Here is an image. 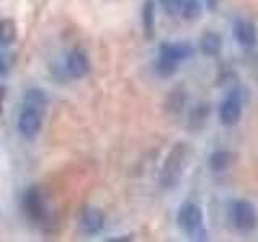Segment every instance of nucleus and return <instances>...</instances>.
I'll use <instances>...</instances> for the list:
<instances>
[{
  "mask_svg": "<svg viewBox=\"0 0 258 242\" xmlns=\"http://www.w3.org/2000/svg\"><path fill=\"white\" fill-rule=\"evenodd\" d=\"M189 161V149L185 144H176L169 150L165 158V163L161 166L160 173V184L165 189H173L179 184L181 177L184 174V169Z\"/></svg>",
  "mask_w": 258,
  "mask_h": 242,
  "instance_id": "obj_1",
  "label": "nucleus"
},
{
  "mask_svg": "<svg viewBox=\"0 0 258 242\" xmlns=\"http://www.w3.org/2000/svg\"><path fill=\"white\" fill-rule=\"evenodd\" d=\"M177 226L187 234V237L196 240H205L207 231L204 226V212L194 202H185L177 212Z\"/></svg>",
  "mask_w": 258,
  "mask_h": 242,
  "instance_id": "obj_2",
  "label": "nucleus"
},
{
  "mask_svg": "<svg viewBox=\"0 0 258 242\" xmlns=\"http://www.w3.org/2000/svg\"><path fill=\"white\" fill-rule=\"evenodd\" d=\"M23 212L28 216V220L36 223V224H44L48 218V208L45 196L42 194L39 188H29L26 192L23 194Z\"/></svg>",
  "mask_w": 258,
  "mask_h": 242,
  "instance_id": "obj_3",
  "label": "nucleus"
},
{
  "mask_svg": "<svg viewBox=\"0 0 258 242\" xmlns=\"http://www.w3.org/2000/svg\"><path fill=\"white\" fill-rule=\"evenodd\" d=\"M44 116H45L44 111H39L32 107H26V105H21V111L18 115V123H16L18 133L28 141L36 139L37 134L40 133V129H42Z\"/></svg>",
  "mask_w": 258,
  "mask_h": 242,
  "instance_id": "obj_4",
  "label": "nucleus"
},
{
  "mask_svg": "<svg viewBox=\"0 0 258 242\" xmlns=\"http://www.w3.org/2000/svg\"><path fill=\"white\" fill-rule=\"evenodd\" d=\"M232 223L239 231H252L256 228L258 224V215H256V208L252 202L248 200H236L232 204Z\"/></svg>",
  "mask_w": 258,
  "mask_h": 242,
  "instance_id": "obj_5",
  "label": "nucleus"
},
{
  "mask_svg": "<svg viewBox=\"0 0 258 242\" xmlns=\"http://www.w3.org/2000/svg\"><path fill=\"white\" fill-rule=\"evenodd\" d=\"M91 70V62H89L87 53L83 48H73V50L67 55L64 60V71L70 78L81 79L89 75Z\"/></svg>",
  "mask_w": 258,
  "mask_h": 242,
  "instance_id": "obj_6",
  "label": "nucleus"
},
{
  "mask_svg": "<svg viewBox=\"0 0 258 242\" xmlns=\"http://www.w3.org/2000/svg\"><path fill=\"white\" fill-rule=\"evenodd\" d=\"M242 116V102L236 92H231L220 105V121L226 128L236 126Z\"/></svg>",
  "mask_w": 258,
  "mask_h": 242,
  "instance_id": "obj_7",
  "label": "nucleus"
},
{
  "mask_svg": "<svg viewBox=\"0 0 258 242\" xmlns=\"http://www.w3.org/2000/svg\"><path fill=\"white\" fill-rule=\"evenodd\" d=\"M78 224H79V229L84 234L94 236V234H99L103 229L105 215L99 208H84L79 215Z\"/></svg>",
  "mask_w": 258,
  "mask_h": 242,
  "instance_id": "obj_8",
  "label": "nucleus"
},
{
  "mask_svg": "<svg viewBox=\"0 0 258 242\" xmlns=\"http://www.w3.org/2000/svg\"><path fill=\"white\" fill-rule=\"evenodd\" d=\"M192 55H194V48L189 44H184V42H177V44L163 42L158 48V56L176 62V63L187 60Z\"/></svg>",
  "mask_w": 258,
  "mask_h": 242,
  "instance_id": "obj_9",
  "label": "nucleus"
},
{
  "mask_svg": "<svg viewBox=\"0 0 258 242\" xmlns=\"http://www.w3.org/2000/svg\"><path fill=\"white\" fill-rule=\"evenodd\" d=\"M234 36H236L237 42L245 47L252 48L256 44V28L252 21L248 20H237L234 23Z\"/></svg>",
  "mask_w": 258,
  "mask_h": 242,
  "instance_id": "obj_10",
  "label": "nucleus"
},
{
  "mask_svg": "<svg viewBox=\"0 0 258 242\" xmlns=\"http://www.w3.org/2000/svg\"><path fill=\"white\" fill-rule=\"evenodd\" d=\"M223 48V39L220 34L213 31H207L200 37V50L207 56H216L220 55Z\"/></svg>",
  "mask_w": 258,
  "mask_h": 242,
  "instance_id": "obj_11",
  "label": "nucleus"
},
{
  "mask_svg": "<svg viewBox=\"0 0 258 242\" xmlns=\"http://www.w3.org/2000/svg\"><path fill=\"white\" fill-rule=\"evenodd\" d=\"M21 105H26V107H32V108H36L39 111L45 113L47 111V105H48L47 94L42 91V89H39V87L28 89V91L24 92Z\"/></svg>",
  "mask_w": 258,
  "mask_h": 242,
  "instance_id": "obj_12",
  "label": "nucleus"
},
{
  "mask_svg": "<svg viewBox=\"0 0 258 242\" xmlns=\"http://www.w3.org/2000/svg\"><path fill=\"white\" fill-rule=\"evenodd\" d=\"M142 28L145 37H153V34H155V4H153V0H145L144 2Z\"/></svg>",
  "mask_w": 258,
  "mask_h": 242,
  "instance_id": "obj_13",
  "label": "nucleus"
},
{
  "mask_svg": "<svg viewBox=\"0 0 258 242\" xmlns=\"http://www.w3.org/2000/svg\"><path fill=\"white\" fill-rule=\"evenodd\" d=\"M232 163V153L229 150L224 149H218L215 150L212 155H210V166H212L213 171H224L228 169Z\"/></svg>",
  "mask_w": 258,
  "mask_h": 242,
  "instance_id": "obj_14",
  "label": "nucleus"
},
{
  "mask_svg": "<svg viewBox=\"0 0 258 242\" xmlns=\"http://www.w3.org/2000/svg\"><path fill=\"white\" fill-rule=\"evenodd\" d=\"M202 15V0H182L179 16L185 21H196Z\"/></svg>",
  "mask_w": 258,
  "mask_h": 242,
  "instance_id": "obj_15",
  "label": "nucleus"
},
{
  "mask_svg": "<svg viewBox=\"0 0 258 242\" xmlns=\"http://www.w3.org/2000/svg\"><path fill=\"white\" fill-rule=\"evenodd\" d=\"M16 40V24L13 20H2L0 21V44L4 47L12 45Z\"/></svg>",
  "mask_w": 258,
  "mask_h": 242,
  "instance_id": "obj_16",
  "label": "nucleus"
},
{
  "mask_svg": "<svg viewBox=\"0 0 258 242\" xmlns=\"http://www.w3.org/2000/svg\"><path fill=\"white\" fill-rule=\"evenodd\" d=\"M208 113H210V107L205 103H200V105H197V107H194V110L190 111V116H189L190 126L192 128H202L208 118Z\"/></svg>",
  "mask_w": 258,
  "mask_h": 242,
  "instance_id": "obj_17",
  "label": "nucleus"
},
{
  "mask_svg": "<svg viewBox=\"0 0 258 242\" xmlns=\"http://www.w3.org/2000/svg\"><path fill=\"white\" fill-rule=\"evenodd\" d=\"M177 65H179V63L158 56V60L155 63V71L158 73V76H161V78H171L174 73L177 71Z\"/></svg>",
  "mask_w": 258,
  "mask_h": 242,
  "instance_id": "obj_18",
  "label": "nucleus"
},
{
  "mask_svg": "<svg viewBox=\"0 0 258 242\" xmlns=\"http://www.w3.org/2000/svg\"><path fill=\"white\" fill-rule=\"evenodd\" d=\"M185 103V92L181 89H176L168 97V108L173 111H179Z\"/></svg>",
  "mask_w": 258,
  "mask_h": 242,
  "instance_id": "obj_19",
  "label": "nucleus"
},
{
  "mask_svg": "<svg viewBox=\"0 0 258 242\" xmlns=\"http://www.w3.org/2000/svg\"><path fill=\"white\" fill-rule=\"evenodd\" d=\"M158 2L168 16H179L182 0H158Z\"/></svg>",
  "mask_w": 258,
  "mask_h": 242,
  "instance_id": "obj_20",
  "label": "nucleus"
},
{
  "mask_svg": "<svg viewBox=\"0 0 258 242\" xmlns=\"http://www.w3.org/2000/svg\"><path fill=\"white\" fill-rule=\"evenodd\" d=\"M8 70H10V62H8V55L5 52V47L0 44V78L5 76Z\"/></svg>",
  "mask_w": 258,
  "mask_h": 242,
  "instance_id": "obj_21",
  "label": "nucleus"
},
{
  "mask_svg": "<svg viewBox=\"0 0 258 242\" xmlns=\"http://www.w3.org/2000/svg\"><path fill=\"white\" fill-rule=\"evenodd\" d=\"M205 4L208 7V10H215V8L218 7V4H220V0H205Z\"/></svg>",
  "mask_w": 258,
  "mask_h": 242,
  "instance_id": "obj_22",
  "label": "nucleus"
}]
</instances>
